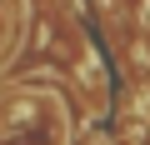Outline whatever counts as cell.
Listing matches in <instances>:
<instances>
[{
  "label": "cell",
  "instance_id": "1",
  "mask_svg": "<svg viewBox=\"0 0 150 145\" xmlns=\"http://www.w3.org/2000/svg\"><path fill=\"white\" fill-rule=\"evenodd\" d=\"M0 145H65V110L55 95L20 90L0 105Z\"/></svg>",
  "mask_w": 150,
  "mask_h": 145
},
{
  "label": "cell",
  "instance_id": "2",
  "mask_svg": "<svg viewBox=\"0 0 150 145\" xmlns=\"http://www.w3.org/2000/svg\"><path fill=\"white\" fill-rule=\"evenodd\" d=\"M10 45V15H5V5H0V50Z\"/></svg>",
  "mask_w": 150,
  "mask_h": 145
}]
</instances>
